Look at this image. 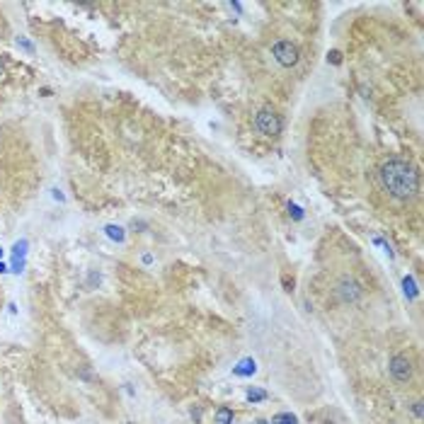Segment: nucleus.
I'll return each mask as SVG.
<instances>
[{
	"label": "nucleus",
	"instance_id": "nucleus-1",
	"mask_svg": "<svg viewBox=\"0 0 424 424\" xmlns=\"http://www.w3.org/2000/svg\"><path fill=\"white\" fill-rule=\"evenodd\" d=\"M381 185L393 199H412L419 192V175L407 160L393 158L381 165L378 170Z\"/></svg>",
	"mask_w": 424,
	"mask_h": 424
},
{
	"label": "nucleus",
	"instance_id": "nucleus-23",
	"mask_svg": "<svg viewBox=\"0 0 424 424\" xmlns=\"http://www.w3.org/2000/svg\"><path fill=\"white\" fill-rule=\"evenodd\" d=\"M3 73H5V68H3V63H0V75H3Z\"/></svg>",
	"mask_w": 424,
	"mask_h": 424
},
{
	"label": "nucleus",
	"instance_id": "nucleus-12",
	"mask_svg": "<svg viewBox=\"0 0 424 424\" xmlns=\"http://www.w3.org/2000/svg\"><path fill=\"white\" fill-rule=\"evenodd\" d=\"M27 240H19V242H15V245H12V255H15V257L17 259H22L25 257V252H27Z\"/></svg>",
	"mask_w": 424,
	"mask_h": 424
},
{
	"label": "nucleus",
	"instance_id": "nucleus-20",
	"mask_svg": "<svg viewBox=\"0 0 424 424\" xmlns=\"http://www.w3.org/2000/svg\"><path fill=\"white\" fill-rule=\"evenodd\" d=\"M153 262V255H143V264H150Z\"/></svg>",
	"mask_w": 424,
	"mask_h": 424
},
{
	"label": "nucleus",
	"instance_id": "nucleus-22",
	"mask_svg": "<svg viewBox=\"0 0 424 424\" xmlns=\"http://www.w3.org/2000/svg\"><path fill=\"white\" fill-rule=\"evenodd\" d=\"M252 424H267V422H264V419H255V422H252Z\"/></svg>",
	"mask_w": 424,
	"mask_h": 424
},
{
	"label": "nucleus",
	"instance_id": "nucleus-17",
	"mask_svg": "<svg viewBox=\"0 0 424 424\" xmlns=\"http://www.w3.org/2000/svg\"><path fill=\"white\" fill-rule=\"evenodd\" d=\"M412 412H415V417H422V403H415V405H412Z\"/></svg>",
	"mask_w": 424,
	"mask_h": 424
},
{
	"label": "nucleus",
	"instance_id": "nucleus-9",
	"mask_svg": "<svg viewBox=\"0 0 424 424\" xmlns=\"http://www.w3.org/2000/svg\"><path fill=\"white\" fill-rule=\"evenodd\" d=\"M104 233H107V238H109V240L124 242V228H121V226H114V223H109V226L104 228Z\"/></svg>",
	"mask_w": 424,
	"mask_h": 424
},
{
	"label": "nucleus",
	"instance_id": "nucleus-14",
	"mask_svg": "<svg viewBox=\"0 0 424 424\" xmlns=\"http://www.w3.org/2000/svg\"><path fill=\"white\" fill-rule=\"evenodd\" d=\"M373 242H376V245H381V248L386 250V252H388V257H393V250H390V245H388V242H386L383 238H373Z\"/></svg>",
	"mask_w": 424,
	"mask_h": 424
},
{
	"label": "nucleus",
	"instance_id": "nucleus-21",
	"mask_svg": "<svg viewBox=\"0 0 424 424\" xmlns=\"http://www.w3.org/2000/svg\"><path fill=\"white\" fill-rule=\"evenodd\" d=\"M5 272H8V267H5V264L0 262V274H5Z\"/></svg>",
	"mask_w": 424,
	"mask_h": 424
},
{
	"label": "nucleus",
	"instance_id": "nucleus-7",
	"mask_svg": "<svg viewBox=\"0 0 424 424\" xmlns=\"http://www.w3.org/2000/svg\"><path fill=\"white\" fill-rule=\"evenodd\" d=\"M403 294L407 296V301H415L417 296H419V288H417V284H415V279L407 274L405 279H403Z\"/></svg>",
	"mask_w": 424,
	"mask_h": 424
},
{
	"label": "nucleus",
	"instance_id": "nucleus-13",
	"mask_svg": "<svg viewBox=\"0 0 424 424\" xmlns=\"http://www.w3.org/2000/svg\"><path fill=\"white\" fill-rule=\"evenodd\" d=\"M288 213H291V218H296V221H303V209L298 204H288Z\"/></svg>",
	"mask_w": 424,
	"mask_h": 424
},
{
	"label": "nucleus",
	"instance_id": "nucleus-11",
	"mask_svg": "<svg viewBox=\"0 0 424 424\" xmlns=\"http://www.w3.org/2000/svg\"><path fill=\"white\" fill-rule=\"evenodd\" d=\"M298 419H296V415H291V412H279V415L272 417V424H296Z\"/></svg>",
	"mask_w": 424,
	"mask_h": 424
},
{
	"label": "nucleus",
	"instance_id": "nucleus-19",
	"mask_svg": "<svg viewBox=\"0 0 424 424\" xmlns=\"http://www.w3.org/2000/svg\"><path fill=\"white\" fill-rule=\"evenodd\" d=\"M54 199H58V202H63L65 196H63V194H61V192H58V189H54Z\"/></svg>",
	"mask_w": 424,
	"mask_h": 424
},
{
	"label": "nucleus",
	"instance_id": "nucleus-8",
	"mask_svg": "<svg viewBox=\"0 0 424 424\" xmlns=\"http://www.w3.org/2000/svg\"><path fill=\"white\" fill-rule=\"evenodd\" d=\"M216 424H233L231 407H218V410H216Z\"/></svg>",
	"mask_w": 424,
	"mask_h": 424
},
{
	"label": "nucleus",
	"instance_id": "nucleus-5",
	"mask_svg": "<svg viewBox=\"0 0 424 424\" xmlns=\"http://www.w3.org/2000/svg\"><path fill=\"white\" fill-rule=\"evenodd\" d=\"M337 296H340L342 303H354L356 298L361 296V288L356 281H340V286H337Z\"/></svg>",
	"mask_w": 424,
	"mask_h": 424
},
{
	"label": "nucleus",
	"instance_id": "nucleus-18",
	"mask_svg": "<svg viewBox=\"0 0 424 424\" xmlns=\"http://www.w3.org/2000/svg\"><path fill=\"white\" fill-rule=\"evenodd\" d=\"M228 8H233L235 12H240V10H242V5H240V3H228Z\"/></svg>",
	"mask_w": 424,
	"mask_h": 424
},
{
	"label": "nucleus",
	"instance_id": "nucleus-4",
	"mask_svg": "<svg viewBox=\"0 0 424 424\" xmlns=\"http://www.w3.org/2000/svg\"><path fill=\"white\" fill-rule=\"evenodd\" d=\"M390 376L395 378L397 383H407L410 378H412V364H410V359L407 356H403V354H395L393 359H390Z\"/></svg>",
	"mask_w": 424,
	"mask_h": 424
},
{
	"label": "nucleus",
	"instance_id": "nucleus-16",
	"mask_svg": "<svg viewBox=\"0 0 424 424\" xmlns=\"http://www.w3.org/2000/svg\"><path fill=\"white\" fill-rule=\"evenodd\" d=\"M17 44H19V47H22V49H27V51H34V47H32V44H29L27 39H17Z\"/></svg>",
	"mask_w": 424,
	"mask_h": 424
},
{
	"label": "nucleus",
	"instance_id": "nucleus-3",
	"mask_svg": "<svg viewBox=\"0 0 424 424\" xmlns=\"http://www.w3.org/2000/svg\"><path fill=\"white\" fill-rule=\"evenodd\" d=\"M272 56L277 58L279 65H284V68H291L301 61V54H298V47L291 44V41H277L274 47H272Z\"/></svg>",
	"mask_w": 424,
	"mask_h": 424
},
{
	"label": "nucleus",
	"instance_id": "nucleus-10",
	"mask_svg": "<svg viewBox=\"0 0 424 424\" xmlns=\"http://www.w3.org/2000/svg\"><path fill=\"white\" fill-rule=\"evenodd\" d=\"M267 390H262V388H250L248 390V403H262V400H267Z\"/></svg>",
	"mask_w": 424,
	"mask_h": 424
},
{
	"label": "nucleus",
	"instance_id": "nucleus-24",
	"mask_svg": "<svg viewBox=\"0 0 424 424\" xmlns=\"http://www.w3.org/2000/svg\"><path fill=\"white\" fill-rule=\"evenodd\" d=\"M0 257H3V250H0Z\"/></svg>",
	"mask_w": 424,
	"mask_h": 424
},
{
	"label": "nucleus",
	"instance_id": "nucleus-2",
	"mask_svg": "<svg viewBox=\"0 0 424 424\" xmlns=\"http://www.w3.org/2000/svg\"><path fill=\"white\" fill-rule=\"evenodd\" d=\"M255 126H257L259 133H264V136H279L281 133V119H279V114L274 109H264L257 111V117H255Z\"/></svg>",
	"mask_w": 424,
	"mask_h": 424
},
{
	"label": "nucleus",
	"instance_id": "nucleus-15",
	"mask_svg": "<svg viewBox=\"0 0 424 424\" xmlns=\"http://www.w3.org/2000/svg\"><path fill=\"white\" fill-rule=\"evenodd\" d=\"M327 61H332L334 65H340V63H342V54H340V51H330V56H327Z\"/></svg>",
	"mask_w": 424,
	"mask_h": 424
},
{
	"label": "nucleus",
	"instance_id": "nucleus-6",
	"mask_svg": "<svg viewBox=\"0 0 424 424\" xmlns=\"http://www.w3.org/2000/svg\"><path fill=\"white\" fill-rule=\"evenodd\" d=\"M257 373V361L252 359V356H245V359H240L235 366H233V376L238 378H250Z\"/></svg>",
	"mask_w": 424,
	"mask_h": 424
}]
</instances>
